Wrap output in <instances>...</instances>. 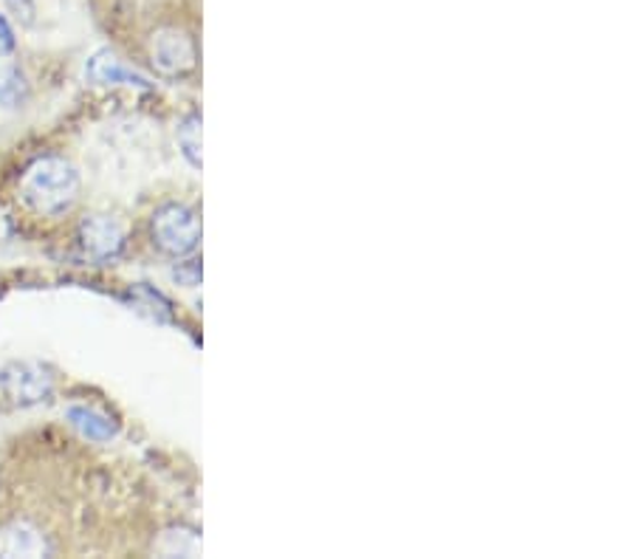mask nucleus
Instances as JSON below:
<instances>
[{
  "instance_id": "1",
  "label": "nucleus",
  "mask_w": 635,
  "mask_h": 559,
  "mask_svg": "<svg viewBox=\"0 0 635 559\" xmlns=\"http://www.w3.org/2000/svg\"><path fill=\"white\" fill-rule=\"evenodd\" d=\"M21 195L42 218H60L77 204L79 176L63 156H40L21 178Z\"/></svg>"
},
{
  "instance_id": "2",
  "label": "nucleus",
  "mask_w": 635,
  "mask_h": 559,
  "mask_svg": "<svg viewBox=\"0 0 635 559\" xmlns=\"http://www.w3.org/2000/svg\"><path fill=\"white\" fill-rule=\"evenodd\" d=\"M153 246L169 257L192 255L201 243V220L187 204H164L150 220Z\"/></svg>"
},
{
  "instance_id": "3",
  "label": "nucleus",
  "mask_w": 635,
  "mask_h": 559,
  "mask_svg": "<svg viewBox=\"0 0 635 559\" xmlns=\"http://www.w3.org/2000/svg\"><path fill=\"white\" fill-rule=\"evenodd\" d=\"M153 65L164 77H183L195 68V43L178 29H162L150 49Z\"/></svg>"
},
{
  "instance_id": "4",
  "label": "nucleus",
  "mask_w": 635,
  "mask_h": 559,
  "mask_svg": "<svg viewBox=\"0 0 635 559\" xmlns=\"http://www.w3.org/2000/svg\"><path fill=\"white\" fill-rule=\"evenodd\" d=\"M79 243L93 261H116L125 252V229L107 215H91L79 224Z\"/></svg>"
},
{
  "instance_id": "5",
  "label": "nucleus",
  "mask_w": 635,
  "mask_h": 559,
  "mask_svg": "<svg viewBox=\"0 0 635 559\" xmlns=\"http://www.w3.org/2000/svg\"><path fill=\"white\" fill-rule=\"evenodd\" d=\"M85 77L91 79L93 86H127V88H141V91H150L148 77H141L139 72H134L130 65L122 63L116 54L111 51H97L88 65H85Z\"/></svg>"
},
{
  "instance_id": "6",
  "label": "nucleus",
  "mask_w": 635,
  "mask_h": 559,
  "mask_svg": "<svg viewBox=\"0 0 635 559\" xmlns=\"http://www.w3.org/2000/svg\"><path fill=\"white\" fill-rule=\"evenodd\" d=\"M0 384L14 402H40L51 393V376H46V370L37 365H12L3 370Z\"/></svg>"
},
{
  "instance_id": "7",
  "label": "nucleus",
  "mask_w": 635,
  "mask_h": 559,
  "mask_svg": "<svg viewBox=\"0 0 635 559\" xmlns=\"http://www.w3.org/2000/svg\"><path fill=\"white\" fill-rule=\"evenodd\" d=\"M49 545L37 529L26 523H14L0 529V554L3 557H42Z\"/></svg>"
},
{
  "instance_id": "8",
  "label": "nucleus",
  "mask_w": 635,
  "mask_h": 559,
  "mask_svg": "<svg viewBox=\"0 0 635 559\" xmlns=\"http://www.w3.org/2000/svg\"><path fill=\"white\" fill-rule=\"evenodd\" d=\"M65 418H68L71 424L77 427L88 441H111L116 439V432H119V424H116L111 416L99 412L97 407H85V404L68 407V410H65Z\"/></svg>"
},
{
  "instance_id": "9",
  "label": "nucleus",
  "mask_w": 635,
  "mask_h": 559,
  "mask_svg": "<svg viewBox=\"0 0 635 559\" xmlns=\"http://www.w3.org/2000/svg\"><path fill=\"white\" fill-rule=\"evenodd\" d=\"M178 144L192 167H201V116L190 114L178 128Z\"/></svg>"
},
{
  "instance_id": "10",
  "label": "nucleus",
  "mask_w": 635,
  "mask_h": 559,
  "mask_svg": "<svg viewBox=\"0 0 635 559\" xmlns=\"http://www.w3.org/2000/svg\"><path fill=\"white\" fill-rule=\"evenodd\" d=\"M173 277H176L178 283L183 285H198V280H201V266H198L195 261H187V263H178V269L173 271Z\"/></svg>"
},
{
  "instance_id": "11",
  "label": "nucleus",
  "mask_w": 635,
  "mask_h": 559,
  "mask_svg": "<svg viewBox=\"0 0 635 559\" xmlns=\"http://www.w3.org/2000/svg\"><path fill=\"white\" fill-rule=\"evenodd\" d=\"M14 49V35L9 29V23L0 17V54H9Z\"/></svg>"
}]
</instances>
